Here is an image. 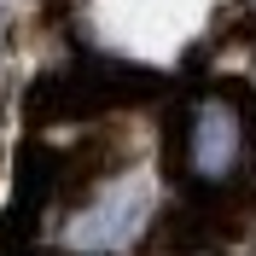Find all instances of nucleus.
Here are the masks:
<instances>
[{
  "mask_svg": "<svg viewBox=\"0 0 256 256\" xmlns=\"http://www.w3.org/2000/svg\"><path fill=\"white\" fill-rule=\"evenodd\" d=\"M146 192L140 186H111L70 222V250L76 256H122L146 233Z\"/></svg>",
  "mask_w": 256,
  "mask_h": 256,
  "instance_id": "obj_2",
  "label": "nucleus"
},
{
  "mask_svg": "<svg viewBox=\"0 0 256 256\" xmlns=\"http://www.w3.org/2000/svg\"><path fill=\"white\" fill-rule=\"evenodd\" d=\"M175 163L192 192H233L250 169V111L233 88H204L180 105Z\"/></svg>",
  "mask_w": 256,
  "mask_h": 256,
  "instance_id": "obj_1",
  "label": "nucleus"
}]
</instances>
